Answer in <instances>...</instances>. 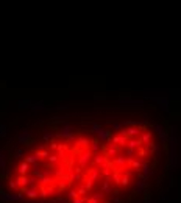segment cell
Here are the masks:
<instances>
[{
  "mask_svg": "<svg viewBox=\"0 0 181 203\" xmlns=\"http://www.w3.org/2000/svg\"><path fill=\"white\" fill-rule=\"evenodd\" d=\"M94 197L97 198L98 202H102V200H105V197H106V195L103 194V192H100V191H98V192H95V194H94Z\"/></svg>",
  "mask_w": 181,
  "mask_h": 203,
  "instance_id": "f35d334b",
  "label": "cell"
},
{
  "mask_svg": "<svg viewBox=\"0 0 181 203\" xmlns=\"http://www.w3.org/2000/svg\"><path fill=\"white\" fill-rule=\"evenodd\" d=\"M41 133H42V139H44L45 142H50V141L55 139V135H53V133L50 131L48 128H42V130H41Z\"/></svg>",
  "mask_w": 181,
  "mask_h": 203,
  "instance_id": "7402d4cb",
  "label": "cell"
},
{
  "mask_svg": "<svg viewBox=\"0 0 181 203\" xmlns=\"http://www.w3.org/2000/svg\"><path fill=\"white\" fill-rule=\"evenodd\" d=\"M89 142H91V139L89 137H84V136H78L75 139V147L78 148V147H83V150L84 148H87L89 147Z\"/></svg>",
  "mask_w": 181,
  "mask_h": 203,
  "instance_id": "5bb4252c",
  "label": "cell"
},
{
  "mask_svg": "<svg viewBox=\"0 0 181 203\" xmlns=\"http://www.w3.org/2000/svg\"><path fill=\"white\" fill-rule=\"evenodd\" d=\"M16 141H17V144H22V145H25V147H30V145L34 142V136L30 131H20V133L16 135Z\"/></svg>",
  "mask_w": 181,
  "mask_h": 203,
  "instance_id": "7a4b0ae2",
  "label": "cell"
},
{
  "mask_svg": "<svg viewBox=\"0 0 181 203\" xmlns=\"http://www.w3.org/2000/svg\"><path fill=\"white\" fill-rule=\"evenodd\" d=\"M147 163H148V159H145V158H139V159H134L130 167H131V169H134L136 172H141L142 164H147Z\"/></svg>",
  "mask_w": 181,
  "mask_h": 203,
  "instance_id": "ac0fdd59",
  "label": "cell"
},
{
  "mask_svg": "<svg viewBox=\"0 0 181 203\" xmlns=\"http://www.w3.org/2000/svg\"><path fill=\"white\" fill-rule=\"evenodd\" d=\"M52 195H56V189L53 186H47V187H39V194L38 197L39 198H47V197H52Z\"/></svg>",
  "mask_w": 181,
  "mask_h": 203,
  "instance_id": "52a82bcc",
  "label": "cell"
},
{
  "mask_svg": "<svg viewBox=\"0 0 181 203\" xmlns=\"http://www.w3.org/2000/svg\"><path fill=\"white\" fill-rule=\"evenodd\" d=\"M130 178H131V177H130V175H126L125 172L122 170V177H120V186H122V187H128V186H130Z\"/></svg>",
  "mask_w": 181,
  "mask_h": 203,
  "instance_id": "cb8c5ba5",
  "label": "cell"
},
{
  "mask_svg": "<svg viewBox=\"0 0 181 203\" xmlns=\"http://www.w3.org/2000/svg\"><path fill=\"white\" fill-rule=\"evenodd\" d=\"M87 197H89V195H84V197H75L74 200H72V203H84L87 200Z\"/></svg>",
  "mask_w": 181,
  "mask_h": 203,
  "instance_id": "74e56055",
  "label": "cell"
},
{
  "mask_svg": "<svg viewBox=\"0 0 181 203\" xmlns=\"http://www.w3.org/2000/svg\"><path fill=\"white\" fill-rule=\"evenodd\" d=\"M28 172H30V164H27L25 161H22V163L19 164V167H17V174L20 175V177H27Z\"/></svg>",
  "mask_w": 181,
  "mask_h": 203,
  "instance_id": "e0dca14e",
  "label": "cell"
},
{
  "mask_svg": "<svg viewBox=\"0 0 181 203\" xmlns=\"http://www.w3.org/2000/svg\"><path fill=\"white\" fill-rule=\"evenodd\" d=\"M56 108H58V109H66V108H67V106H66V105H58V106H56Z\"/></svg>",
  "mask_w": 181,
  "mask_h": 203,
  "instance_id": "f6af8a7d",
  "label": "cell"
},
{
  "mask_svg": "<svg viewBox=\"0 0 181 203\" xmlns=\"http://www.w3.org/2000/svg\"><path fill=\"white\" fill-rule=\"evenodd\" d=\"M152 137H153V133L150 131V130H142V131H141V135H139L141 142H142V145H145V147H147L148 142L152 141Z\"/></svg>",
  "mask_w": 181,
  "mask_h": 203,
  "instance_id": "30bf717a",
  "label": "cell"
},
{
  "mask_svg": "<svg viewBox=\"0 0 181 203\" xmlns=\"http://www.w3.org/2000/svg\"><path fill=\"white\" fill-rule=\"evenodd\" d=\"M126 148H131V150H137L139 147H142V142L139 137H128V141H126Z\"/></svg>",
  "mask_w": 181,
  "mask_h": 203,
  "instance_id": "8fae6325",
  "label": "cell"
},
{
  "mask_svg": "<svg viewBox=\"0 0 181 203\" xmlns=\"http://www.w3.org/2000/svg\"><path fill=\"white\" fill-rule=\"evenodd\" d=\"M109 127L115 130V131H119V130L122 128V122H117V120H109Z\"/></svg>",
  "mask_w": 181,
  "mask_h": 203,
  "instance_id": "1f68e13d",
  "label": "cell"
},
{
  "mask_svg": "<svg viewBox=\"0 0 181 203\" xmlns=\"http://www.w3.org/2000/svg\"><path fill=\"white\" fill-rule=\"evenodd\" d=\"M33 100H19V108L20 109H30Z\"/></svg>",
  "mask_w": 181,
  "mask_h": 203,
  "instance_id": "83f0119b",
  "label": "cell"
},
{
  "mask_svg": "<svg viewBox=\"0 0 181 203\" xmlns=\"http://www.w3.org/2000/svg\"><path fill=\"white\" fill-rule=\"evenodd\" d=\"M83 180H84V185H83V186H84V189H86L87 192H91V191L94 189V185H95V183H94V181H91V180H87V178H83Z\"/></svg>",
  "mask_w": 181,
  "mask_h": 203,
  "instance_id": "f1b7e54d",
  "label": "cell"
},
{
  "mask_svg": "<svg viewBox=\"0 0 181 203\" xmlns=\"http://www.w3.org/2000/svg\"><path fill=\"white\" fill-rule=\"evenodd\" d=\"M72 133H75L74 125H72L70 122H64V124L61 125L59 131L56 133V136H55V137H59V139H66L69 135H72Z\"/></svg>",
  "mask_w": 181,
  "mask_h": 203,
  "instance_id": "3957f363",
  "label": "cell"
},
{
  "mask_svg": "<svg viewBox=\"0 0 181 203\" xmlns=\"http://www.w3.org/2000/svg\"><path fill=\"white\" fill-rule=\"evenodd\" d=\"M124 155H125V158H133V156H136V150L124 147Z\"/></svg>",
  "mask_w": 181,
  "mask_h": 203,
  "instance_id": "d6a6232c",
  "label": "cell"
},
{
  "mask_svg": "<svg viewBox=\"0 0 181 203\" xmlns=\"http://www.w3.org/2000/svg\"><path fill=\"white\" fill-rule=\"evenodd\" d=\"M2 156H3V150L0 148V158H2Z\"/></svg>",
  "mask_w": 181,
  "mask_h": 203,
  "instance_id": "7dc6e473",
  "label": "cell"
},
{
  "mask_svg": "<svg viewBox=\"0 0 181 203\" xmlns=\"http://www.w3.org/2000/svg\"><path fill=\"white\" fill-rule=\"evenodd\" d=\"M111 200H113V203H122L120 197L119 195H111Z\"/></svg>",
  "mask_w": 181,
  "mask_h": 203,
  "instance_id": "7bdbcfd3",
  "label": "cell"
},
{
  "mask_svg": "<svg viewBox=\"0 0 181 203\" xmlns=\"http://www.w3.org/2000/svg\"><path fill=\"white\" fill-rule=\"evenodd\" d=\"M136 153H137V156H139V158H144V156L148 155V147L142 145V147H139V148L136 150Z\"/></svg>",
  "mask_w": 181,
  "mask_h": 203,
  "instance_id": "4316f807",
  "label": "cell"
},
{
  "mask_svg": "<svg viewBox=\"0 0 181 203\" xmlns=\"http://www.w3.org/2000/svg\"><path fill=\"white\" fill-rule=\"evenodd\" d=\"M97 139H98V142H109V139H111V131L109 130H106V128H102L100 131L97 133Z\"/></svg>",
  "mask_w": 181,
  "mask_h": 203,
  "instance_id": "4fadbf2b",
  "label": "cell"
},
{
  "mask_svg": "<svg viewBox=\"0 0 181 203\" xmlns=\"http://www.w3.org/2000/svg\"><path fill=\"white\" fill-rule=\"evenodd\" d=\"M126 141H128V137L115 135V136H113V137L109 139V142L114 144V145H117V147H125V145H126Z\"/></svg>",
  "mask_w": 181,
  "mask_h": 203,
  "instance_id": "7c38bea8",
  "label": "cell"
},
{
  "mask_svg": "<svg viewBox=\"0 0 181 203\" xmlns=\"http://www.w3.org/2000/svg\"><path fill=\"white\" fill-rule=\"evenodd\" d=\"M24 155V150L22 148H14L13 152H11V156H13L14 159H17V158H20V156Z\"/></svg>",
  "mask_w": 181,
  "mask_h": 203,
  "instance_id": "e575fe53",
  "label": "cell"
},
{
  "mask_svg": "<svg viewBox=\"0 0 181 203\" xmlns=\"http://www.w3.org/2000/svg\"><path fill=\"white\" fill-rule=\"evenodd\" d=\"M158 103H159L161 108H164L165 111H169V102H167V100H159Z\"/></svg>",
  "mask_w": 181,
  "mask_h": 203,
  "instance_id": "ab89813d",
  "label": "cell"
},
{
  "mask_svg": "<svg viewBox=\"0 0 181 203\" xmlns=\"http://www.w3.org/2000/svg\"><path fill=\"white\" fill-rule=\"evenodd\" d=\"M111 161H113V167H114V169L125 170L126 167H128V166H126V158H125V155H124L122 152L119 153V155L115 156V158H113V159H111Z\"/></svg>",
  "mask_w": 181,
  "mask_h": 203,
  "instance_id": "5b68a950",
  "label": "cell"
},
{
  "mask_svg": "<svg viewBox=\"0 0 181 203\" xmlns=\"http://www.w3.org/2000/svg\"><path fill=\"white\" fill-rule=\"evenodd\" d=\"M76 192V195H78V197H84V195H87V191L84 189V186L81 185V186H78V189L75 191Z\"/></svg>",
  "mask_w": 181,
  "mask_h": 203,
  "instance_id": "8d00e7d4",
  "label": "cell"
},
{
  "mask_svg": "<svg viewBox=\"0 0 181 203\" xmlns=\"http://www.w3.org/2000/svg\"><path fill=\"white\" fill-rule=\"evenodd\" d=\"M105 159H106V156L103 155V153H95V155H92L91 164H92L94 167H98V169H100V166L105 163Z\"/></svg>",
  "mask_w": 181,
  "mask_h": 203,
  "instance_id": "ba28073f",
  "label": "cell"
},
{
  "mask_svg": "<svg viewBox=\"0 0 181 203\" xmlns=\"http://www.w3.org/2000/svg\"><path fill=\"white\" fill-rule=\"evenodd\" d=\"M0 189H2V180H0Z\"/></svg>",
  "mask_w": 181,
  "mask_h": 203,
  "instance_id": "681fc988",
  "label": "cell"
},
{
  "mask_svg": "<svg viewBox=\"0 0 181 203\" xmlns=\"http://www.w3.org/2000/svg\"><path fill=\"white\" fill-rule=\"evenodd\" d=\"M24 161H25L27 164H30V166H34V164H39V163H41V159L38 158L34 153H30V155H27Z\"/></svg>",
  "mask_w": 181,
  "mask_h": 203,
  "instance_id": "ffe728a7",
  "label": "cell"
},
{
  "mask_svg": "<svg viewBox=\"0 0 181 203\" xmlns=\"http://www.w3.org/2000/svg\"><path fill=\"white\" fill-rule=\"evenodd\" d=\"M102 128H103V127H102L100 124H97V122H91V131H92V133H98Z\"/></svg>",
  "mask_w": 181,
  "mask_h": 203,
  "instance_id": "d590c367",
  "label": "cell"
},
{
  "mask_svg": "<svg viewBox=\"0 0 181 203\" xmlns=\"http://www.w3.org/2000/svg\"><path fill=\"white\" fill-rule=\"evenodd\" d=\"M103 203H111L109 200H103Z\"/></svg>",
  "mask_w": 181,
  "mask_h": 203,
  "instance_id": "c3c4849f",
  "label": "cell"
},
{
  "mask_svg": "<svg viewBox=\"0 0 181 203\" xmlns=\"http://www.w3.org/2000/svg\"><path fill=\"white\" fill-rule=\"evenodd\" d=\"M55 181H56L55 177H44V178H41V180H39V187H47V186H52Z\"/></svg>",
  "mask_w": 181,
  "mask_h": 203,
  "instance_id": "44dd1931",
  "label": "cell"
},
{
  "mask_svg": "<svg viewBox=\"0 0 181 203\" xmlns=\"http://www.w3.org/2000/svg\"><path fill=\"white\" fill-rule=\"evenodd\" d=\"M91 159H92V152L89 148H84L83 152H80L78 158H76V166L81 170H86L87 166L91 164Z\"/></svg>",
  "mask_w": 181,
  "mask_h": 203,
  "instance_id": "6da1fadb",
  "label": "cell"
},
{
  "mask_svg": "<svg viewBox=\"0 0 181 203\" xmlns=\"http://www.w3.org/2000/svg\"><path fill=\"white\" fill-rule=\"evenodd\" d=\"M45 159H47V163L50 164V166H48V167H50V170H53V166H55L58 161H59V158H58L56 155H48Z\"/></svg>",
  "mask_w": 181,
  "mask_h": 203,
  "instance_id": "d4e9b609",
  "label": "cell"
},
{
  "mask_svg": "<svg viewBox=\"0 0 181 203\" xmlns=\"http://www.w3.org/2000/svg\"><path fill=\"white\" fill-rule=\"evenodd\" d=\"M48 145H50V148H52V150H56V145H58V142H56L55 139H53V141H50V142H48Z\"/></svg>",
  "mask_w": 181,
  "mask_h": 203,
  "instance_id": "ee69618b",
  "label": "cell"
},
{
  "mask_svg": "<svg viewBox=\"0 0 181 203\" xmlns=\"http://www.w3.org/2000/svg\"><path fill=\"white\" fill-rule=\"evenodd\" d=\"M87 148L92 152V155H95V153H100V150H102V144L98 142L97 137H94V139H91L89 147H87Z\"/></svg>",
  "mask_w": 181,
  "mask_h": 203,
  "instance_id": "9a60e30c",
  "label": "cell"
},
{
  "mask_svg": "<svg viewBox=\"0 0 181 203\" xmlns=\"http://www.w3.org/2000/svg\"><path fill=\"white\" fill-rule=\"evenodd\" d=\"M144 203H153L152 198H144Z\"/></svg>",
  "mask_w": 181,
  "mask_h": 203,
  "instance_id": "bcb514c9",
  "label": "cell"
},
{
  "mask_svg": "<svg viewBox=\"0 0 181 203\" xmlns=\"http://www.w3.org/2000/svg\"><path fill=\"white\" fill-rule=\"evenodd\" d=\"M64 141H66V145H69V144L72 142V141H75V133H72V135H69V136H67V137H66V139H64Z\"/></svg>",
  "mask_w": 181,
  "mask_h": 203,
  "instance_id": "60d3db41",
  "label": "cell"
},
{
  "mask_svg": "<svg viewBox=\"0 0 181 203\" xmlns=\"http://www.w3.org/2000/svg\"><path fill=\"white\" fill-rule=\"evenodd\" d=\"M102 153L106 156V158H109V159H113L115 158V156L120 153V147H117V145H114V144H108V147H103L102 148Z\"/></svg>",
  "mask_w": 181,
  "mask_h": 203,
  "instance_id": "277c9868",
  "label": "cell"
},
{
  "mask_svg": "<svg viewBox=\"0 0 181 203\" xmlns=\"http://www.w3.org/2000/svg\"><path fill=\"white\" fill-rule=\"evenodd\" d=\"M153 172H155V170H153V167L150 166V163H147V164H142V167H141V174L144 175L145 178H148L150 175H153Z\"/></svg>",
  "mask_w": 181,
  "mask_h": 203,
  "instance_id": "d6986e66",
  "label": "cell"
},
{
  "mask_svg": "<svg viewBox=\"0 0 181 203\" xmlns=\"http://www.w3.org/2000/svg\"><path fill=\"white\" fill-rule=\"evenodd\" d=\"M8 186H10L13 191H17V192L20 191V187H19V186H17V183L14 181V177H11V178L8 180Z\"/></svg>",
  "mask_w": 181,
  "mask_h": 203,
  "instance_id": "4dcf8cb0",
  "label": "cell"
},
{
  "mask_svg": "<svg viewBox=\"0 0 181 203\" xmlns=\"http://www.w3.org/2000/svg\"><path fill=\"white\" fill-rule=\"evenodd\" d=\"M119 103H120V105H144V100H141V98L133 100V98H130V97H120L119 98Z\"/></svg>",
  "mask_w": 181,
  "mask_h": 203,
  "instance_id": "2e32d148",
  "label": "cell"
},
{
  "mask_svg": "<svg viewBox=\"0 0 181 203\" xmlns=\"http://www.w3.org/2000/svg\"><path fill=\"white\" fill-rule=\"evenodd\" d=\"M45 106H44V103L42 102H31V106H30V109L28 111H42Z\"/></svg>",
  "mask_w": 181,
  "mask_h": 203,
  "instance_id": "484cf974",
  "label": "cell"
},
{
  "mask_svg": "<svg viewBox=\"0 0 181 203\" xmlns=\"http://www.w3.org/2000/svg\"><path fill=\"white\" fill-rule=\"evenodd\" d=\"M147 187V181H137L134 186V192L136 194H144V189Z\"/></svg>",
  "mask_w": 181,
  "mask_h": 203,
  "instance_id": "603a6c76",
  "label": "cell"
},
{
  "mask_svg": "<svg viewBox=\"0 0 181 203\" xmlns=\"http://www.w3.org/2000/svg\"><path fill=\"white\" fill-rule=\"evenodd\" d=\"M34 155H36L38 158H39V159L42 161V159H45V158H47L50 153H48L47 150H36V152H34Z\"/></svg>",
  "mask_w": 181,
  "mask_h": 203,
  "instance_id": "f546056e",
  "label": "cell"
},
{
  "mask_svg": "<svg viewBox=\"0 0 181 203\" xmlns=\"http://www.w3.org/2000/svg\"><path fill=\"white\" fill-rule=\"evenodd\" d=\"M67 150H69V145L63 144V142H58V145H56V156L59 159H64L67 156Z\"/></svg>",
  "mask_w": 181,
  "mask_h": 203,
  "instance_id": "9c48e42d",
  "label": "cell"
},
{
  "mask_svg": "<svg viewBox=\"0 0 181 203\" xmlns=\"http://www.w3.org/2000/svg\"><path fill=\"white\" fill-rule=\"evenodd\" d=\"M83 178H87V180H91V181L95 183V181L100 178V169H98V167H94V166L87 167V169L84 170Z\"/></svg>",
  "mask_w": 181,
  "mask_h": 203,
  "instance_id": "8992f818",
  "label": "cell"
},
{
  "mask_svg": "<svg viewBox=\"0 0 181 203\" xmlns=\"http://www.w3.org/2000/svg\"><path fill=\"white\" fill-rule=\"evenodd\" d=\"M6 136V125H0V137Z\"/></svg>",
  "mask_w": 181,
  "mask_h": 203,
  "instance_id": "b9f144b4",
  "label": "cell"
},
{
  "mask_svg": "<svg viewBox=\"0 0 181 203\" xmlns=\"http://www.w3.org/2000/svg\"><path fill=\"white\" fill-rule=\"evenodd\" d=\"M75 197H78V195H76V192H75V189H69V191H67V194H66V197H64V198H66V200L69 202V200H74Z\"/></svg>",
  "mask_w": 181,
  "mask_h": 203,
  "instance_id": "836d02e7",
  "label": "cell"
}]
</instances>
